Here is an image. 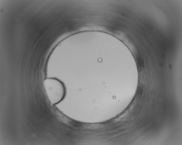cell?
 I'll return each mask as SVG.
<instances>
[{"mask_svg": "<svg viewBox=\"0 0 182 145\" xmlns=\"http://www.w3.org/2000/svg\"><path fill=\"white\" fill-rule=\"evenodd\" d=\"M43 86L48 100L52 105L57 104L64 98L66 89L64 83L55 78L46 79Z\"/></svg>", "mask_w": 182, "mask_h": 145, "instance_id": "6da1fadb", "label": "cell"}]
</instances>
